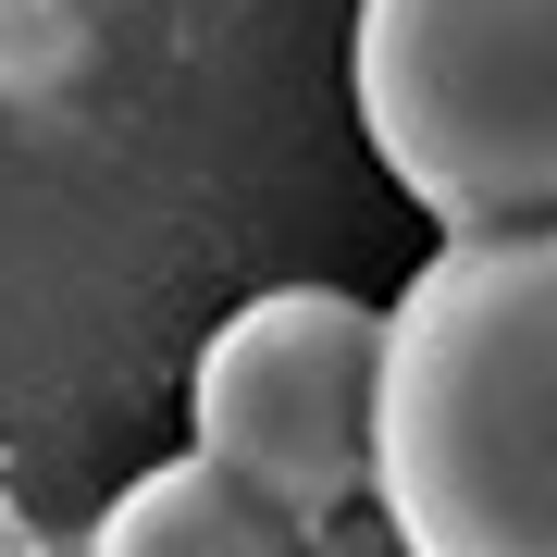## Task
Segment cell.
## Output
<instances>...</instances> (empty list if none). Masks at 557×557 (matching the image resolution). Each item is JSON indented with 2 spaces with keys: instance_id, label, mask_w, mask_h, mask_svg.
Segmentation results:
<instances>
[{
  "instance_id": "cell-2",
  "label": "cell",
  "mask_w": 557,
  "mask_h": 557,
  "mask_svg": "<svg viewBox=\"0 0 557 557\" xmlns=\"http://www.w3.org/2000/svg\"><path fill=\"white\" fill-rule=\"evenodd\" d=\"M347 100L434 236L557 223V0H359Z\"/></svg>"
},
{
  "instance_id": "cell-5",
  "label": "cell",
  "mask_w": 557,
  "mask_h": 557,
  "mask_svg": "<svg viewBox=\"0 0 557 557\" xmlns=\"http://www.w3.org/2000/svg\"><path fill=\"white\" fill-rule=\"evenodd\" d=\"M310 557H421V545H409L397 520H384V496H372V508H347V520H322V533H310Z\"/></svg>"
},
{
  "instance_id": "cell-3",
  "label": "cell",
  "mask_w": 557,
  "mask_h": 557,
  "mask_svg": "<svg viewBox=\"0 0 557 557\" xmlns=\"http://www.w3.org/2000/svg\"><path fill=\"white\" fill-rule=\"evenodd\" d=\"M372 421H384V310L359 285H273L223 310L186 372V446L248 471L310 533L372 508Z\"/></svg>"
},
{
  "instance_id": "cell-4",
  "label": "cell",
  "mask_w": 557,
  "mask_h": 557,
  "mask_svg": "<svg viewBox=\"0 0 557 557\" xmlns=\"http://www.w3.org/2000/svg\"><path fill=\"white\" fill-rule=\"evenodd\" d=\"M87 557H310V520L273 508L248 471L223 458H149L124 496L87 520Z\"/></svg>"
},
{
  "instance_id": "cell-1",
  "label": "cell",
  "mask_w": 557,
  "mask_h": 557,
  "mask_svg": "<svg viewBox=\"0 0 557 557\" xmlns=\"http://www.w3.org/2000/svg\"><path fill=\"white\" fill-rule=\"evenodd\" d=\"M372 496L421 557H557V223L434 236L384 298Z\"/></svg>"
},
{
  "instance_id": "cell-6",
  "label": "cell",
  "mask_w": 557,
  "mask_h": 557,
  "mask_svg": "<svg viewBox=\"0 0 557 557\" xmlns=\"http://www.w3.org/2000/svg\"><path fill=\"white\" fill-rule=\"evenodd\" d=\"M0 557H50V533H38V508H25L13 483H0Z\"/></svg>"
}]
</instances>
